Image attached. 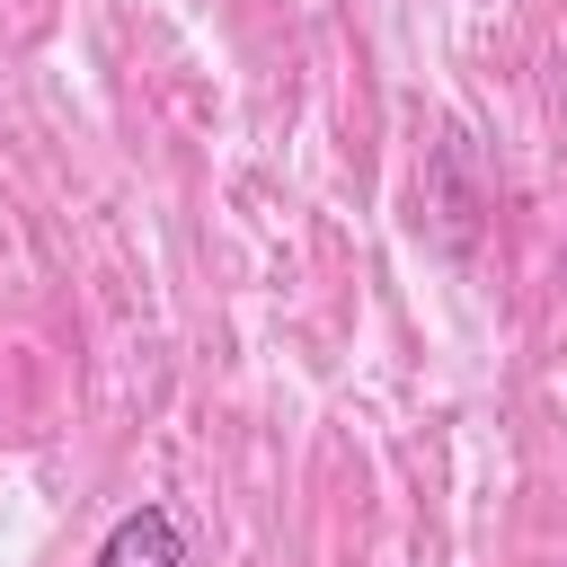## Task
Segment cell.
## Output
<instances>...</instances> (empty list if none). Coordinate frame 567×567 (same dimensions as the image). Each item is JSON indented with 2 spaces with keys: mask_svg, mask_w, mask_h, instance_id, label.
<instances>
[{
  "mask_svg": "<svg viewBox=\"0 0 567 567\" xmlns=\"http://www.w3.org/2000/svg\"><path fill=\"white\" fill-rule=\"evenodd\" d=\"M89 567H186V523L159 496H142V505H124L106 523V540H97Z\"/></svg>",
  "mask_w": 567,
  "mask_h": 567,
  "instance_id": "cell-1",
  "label": "cell"
}]
</instances>
